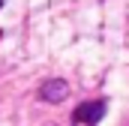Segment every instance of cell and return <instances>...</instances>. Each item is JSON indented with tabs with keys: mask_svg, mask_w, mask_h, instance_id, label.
<instances>
[{
	"mask_svg": "<svg viewBox=\"0 0 129 126\" xmlns=\"http://www.w3.org/2000/svg\"><path fill=\"white\" fill-rule=\"evenodd\" d=\"M3 3H6V0H0V6H3Z\"/></svg>",
	"mask_w": 129,
	"mask_h": 126,
	"instance_id": "3957f363",
	"label": "cell"
},
{
	"mask_svg": "<svg viewBox=\"0 0 129 126\" xmlns=\"http://www.w3.org/2000/svg\"><path fill=\"white\" fill-rule=\"evenodd\" d=\"M66 93H69L66 81H48V84H42V90H39V96H42L45 102H63Z\"/></svg>",
	"mask_w": 129,
	"mask_h": 126,
	"instance_id": "7a4b0ae2",
	"label": "cell"
},
{
	"mask_svg": "<svg viewBox=\"0 0 129 126\" xmlns=\"http://www.w3.org/2000/svg\"><path fill=\"white\" fill-rule=\"evenodd\" d=\"M102 114H105V102L96 99V102H84V105H78V108H75V114H72V120H75V123L96 126L99 120H102Z\"/></svg>",
	"mask_w": 129,
	"mask_h": 126,
	"instance_id": "6da1fadb",
	"label": "cell"
}]
</instances>
